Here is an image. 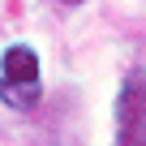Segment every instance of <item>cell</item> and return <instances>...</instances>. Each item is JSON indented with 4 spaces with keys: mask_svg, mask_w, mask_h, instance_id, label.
<instances>
[{
    "mask_svg": "<svg viewBox=\"0 0 146 146\" xmlns=\"http://www.w3.org/2000/svg\"><path fill=\"white\" fill-rule=\"evenodd\" d=\"M43 99V64L30 43H13L0 56V103L13 112H30Z\"/></svg>",
    "mask_w": 146,
    "mask_h": 146,
    "instance_id": "6da1fadb",
    "label": "cell"
},
{
    "mask_svg": "<svg viewBox=\"0 0 146 146\" xmlns=\"http://www.w3.org/2000/svg\"><path fill=\"white\" fill-rule=\"evenodd\" d=\"M69 5H82V0H69Z\"/></svg>",
    "mask_w": 146,
    "mask_h": 146,
    "instance_id": "7a4b0ae2",
    "label": "cell"
}]
</instances>
